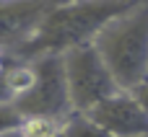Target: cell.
Returning <instances> with one entry per match:
<instances>
[{
	"label": "cell",
	"instance_id": "6da1fadb",
	"mask_svg": "<svg viewBox=\"0 0 148 137\" xmlns=\"http://www.w3.org/2000/svg\"><path fill=\"white\" fill-rule=\"evenodd\" d=\"M127 8L130 3H52L36 28L13 49V57L21 62H31L47 54L62 57L70 49L94 44L99 31Z\"/></svg>",
	"mask_w": 148,
	"mask_h": 137
},
{
	"label": "cell",
	"instance_id": "7a4b0ae2",
	"mask_svg": "<svg viewBox=\"0 0 148 137\" xmlns=\"http://www.w3.org/2000/svg\"><path fill=\"white\" fill-rule=\"evenodd\" d=\"M120 91H133L148 78V5L130 3L125 13L109 21L94 39Z\"/></svg>",
	"mask_w": 148,
	"mask_h": 137
},
{
	"label": "cell",
	"instance_id": "3957f363",
	"mask_svg": "<svg viewBox=\"0 0 148 137\" xmlns=\"http://www.w3.org/2000/svg\"><path fill=\"white\" fill-rule=\"evenodd\" d=\"M29 65L34 78L31 85L13 101L16 111L23 119H52V122H65L70 114H75L68 96L62 57L47 54L31 60Z\"/></svg>",
	"mask_w": 148,
	"mask_h": 137
},
{
	"label": "cell",
	"instance_id": "277c9868",
	"mask_svg": "<svg viewBox=\"0 0 148 137\" xmlns=\"http://www.w3.org/2000/svg\"><path fill=\"white\" fill-rule=\"evenodd\" d=\"M62 67H65V83H68V96L70 106L75 114H86L109 96L120 91L114 83L112 73L107 70L104 60L94 49V44H83L78 49H70L62 54Z\"/></svg>",
	"mask_w": 148,
	"mask_h": 137
},
{
	"label": "cell",
	"instance_id": "5b68a950",
	"mask_svg": "<svg viewBox=\"0 0 148 137\" xmlns=\"http://www.w3.org/2000/svg\"><path fill=\"white\" fill-rule=\"evenodd\" d=\"M86 117L94 124H99L109 137H146L148 135V114L133 98L130 91H117L114 96H109L107 101H101L99 106L86 111Z\"/></svg>",
	"mask_w": 148,
	"mask_h": 137
},
{
	"label": "cell",
	"instance_id": "8992f818",
	"mask_svg": "<svg viewBox=\"0 0 148 137\" xmlns=\"http://www.w3.org/2000/svg\"><path fill=\"white\" fill-rule=\"evenodd\" d=\"M52 3H0V47H18L44 18Z\"/></svg>",
	"mask_w": 148,
	"mask_h": 137
},
{
	"label": "cell",
	"instance_id": "52a82bcc",
	"mask_svg": "<svg viewBox=\"0 0 148 137\" xmlns=\"http://www.w3.org/2000/svg\"><path fill=\"white\" fill-rule=\"evenodd\" d=\"M62 137H109L99 124H94L86 114H70L62 124Z\"/></svg>",
	"mask_w": 148,
	"mask_h": 137
},
{
	"label": "cell",
	"instance_id": "ba28073f",
	"mask_svg": "<svg viewBox=\"0 0 148 137\" xmlns=\"http://www.w3.org/2000/svg\"><path fill=\"white\" fill-rule=\"evenodd\" d=\"M21 124H23V117L16 111V106L13 104H0V135L21 130Z\"/></svg>",
	"mask_w": 148,
	"mask_h": 137
},
{
	"label": "cell",
	"instance_id": "9c48e42d",
	"mask_svg": "<svg viewBox=\"0 0 148 137\" xmlns=\"http://www.w3.org/2000/svg\"><path fill=\"white\" fill-rule=\"evenodd\" d=\"M8 67V65H5ZM0 67V104H13V88H10V80H8V70Z\"/></svg>",
	"mask_w": 148,
	"mask_h": 137
},
{
	"label": "cell",
	"instance_id": "30bf717a",
	"mask_svg": "<svg viewBox=\"0 0 148 137\" xmlns=\"http://www.w3.org/2000/svg\"><path fill=\"white\" fill-rule=\"evenodd\" d=\"M130 93H133V98H135V101L143 106V111L148 114V78L143 80V83H140V85H135Z\"/></svg>",
	"mask_w": 148,
	"mask_h": 137
},
{
	"label": "cell",
	"instance_id": "8fae6325",
	"mask_svg": "<svg viewBox=\"0 0 148 137\" xmlns=\"http://www.w3.org/2000/svg\"><path fill=\"white\" fill-rule=\"evenodd\" d=\"M8 62H10V57H8V52H5V49L0 47V67H5Z\"/></svg>",
	"mask_w": 148,
	"mask_h": 137
},
{
	"label": "cell",
	"instance_id": "7c38bea8",
	"mask_svg": "<svg viewBox=\"0 0 148 137\" xmlns=\"http://www.w3.org/2000/svg\"><path fill=\"white\" fill-rule=\"evenodd\" d=\"M0 137H23V135H21V130H16V132H8V135H0Z\"/></svg>",
	"mask_w": 148,
	"mask_h": 137
},
{
	"label": "cell",
	"instance_id": "4fadbf2b",
	"mask_svg": "<svg viewBox=\"0 0 148 137\" xmlns=\"http://www.w3.org/2000/svg\"><path fill=\"white\" fill-rule=\"evenodd\" d=\"M60 137H62V135H60Z\"/></svg>",
	"mask_w": 148,
	"mask_h": 137
},
{
	"label": "cell",
	"instance_id": "5bb4252c",
	"mask_svg": "<svg viewBox=\"0 0 148 137\" xmlns=\"http://www.w3.org/2000/svg\"><path fill=\"white\" fill-rule=\"evenodd\" d=\"M146 137H148V135H146Z\"/></svg>",
	"mask_w": 148,
	"mask_h": 137
}]
</instances>
